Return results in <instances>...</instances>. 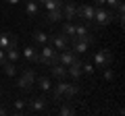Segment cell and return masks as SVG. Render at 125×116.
I'll return each mask as SVG.
<instances>
[{
  "mask_svg": "<svg viewBox=\"0 0 125 116\" xmlns=\"http://www.w3.org/2000/svg\"><path fill=\"white\" fill-rule=\"evenodd\" d=\"M113 19H115V15H113V8H102V6H96V10H94V25L96 27H106L113 23Z\"/></svg>",
  "mask_w": 125,
  "mask_h": 116,
  "instance_id": "cell-1",
  "label": "cell"
},
{
  "mask_svg": "<svg viewBox=\"0 0 125 116\" xmlns=\"http://www.w3.org/2000/svg\"><path fill=\"white\" fill-rule=\"evenodd\" d=\"M40 64H46V66H52V64L58 62V50H54L50 44H44V48L40 50V58H38Z\"/></svg>",
  "mask_w": 125,
  "mask_h": 116,
  "instance_id": "cell-2",
  "label": "cell"
},
{
  "mask_svg": "<svg viewBox=\"0 0 125 116\" xmlns=\"http://www.w3.org/2000/svg\"><path fill=\"white\" fill-rule=\"evenodd\" d=\"M17 85H19V89L29 91L31 87L36 85V73H33V68H23V71H21V77L17 79Z\"/></svg>",
  "mask_w": 125,
  "mask_h": 116,
  "instance_id": "cell-3",
  "label": "cell"
},
{
  "mask_svg": "<svg viewBox=\"0 0 125 116\" xmlns=\"http://www.w3.org/2000/svg\"><path fill=\"white\" fill-rule=\"evenodd\" d=\"M94 66L96 68H104V66H111L113 64V54L111 50H98V52L94 54Z\"/></svg>",
  "mask_w": 125,
  "mask_h": 116,
  "instance_id": "cell-4",
  "label": "cell"
},
{
  "mask_svg": "<svg viewBox=\"0 0 125 116\" xmlns=\"http://www.w3.org/2000/svg\"><path fill=\"white\" fill-rule=\"evenodd\" d=\"M94 10H96V6H92V4H81V6H77V19H81V23H85V25H92V21H94Z\"/></svg>",
  "mask_w": 125,
  "mask_h": 116,
  "instance_id": "cell-5",
  "label": "cell"
},
{
  "mask_svg": "<svg viewBox=\"0 0 125 116\" xmlns=\"http://www.w3.org/2000/svg\"><path fill=\"white\" fill-rule=\"evenodd\" d=\"M75 40H83V41H88V44H94L96 37L92 35V31H90V27L85 25V23H77L75 25Z\"/></svg>",
  "mask_w": 125,
  "mask_h": 116,
  "instance_id": "cell-6",
  "label": "cell"
},
{
  "mask_svg": "<svg viewBox=\"0 0 125 116\" xmlns=\"http://www.w3.org/2000/svg\"><path fill=\"white\" fill-rule=\"evenodd\" d=\"M25 108L31 112H44L46 108H48V99L44 98V95H38V98H31L29 102L25 99Z\"/></svg>",
  "mask_w": 125,
  "mask_h": 116,
  "instance_id": "cell-7",
  "label": "cell"
},
{
  "mask_svg": "<svg viewBox=\"0 0 125 116\" xmlns=\"http://www.w3.org/2000/svg\"><path fill=\"white\" fill-rule=\"evenodd\" d=\"M48 41L52 44V48L54 50H65V48H69V37L67 35H62V33H54V35H48Z\"/></svg>",
  "mask_w": 125,
  "mask_h": 116,
  "instance_id": "cell-8",
  "label": "cell"
},
{
  "mask_svg": "<svg viewBox=\"0 0 125 116\" xmlns=\"http://www.w3.org/2000/svg\"><path fill=\"white\" fill-rule=\"evenodd\" d=\"M62 19H67V21H75L77 19V4L73 0H67V2H62Z\"/></svg>",
  "mask_w": 125,
  "mask_h": 116,
  "instance_id": "cell-9",
  "label": "cell"
},
{
  "mask_svg": "<svg viewBox=\"0 0 125 116\" xmlns=\"http://www.w3.org/2000/svg\"><path fill=\"white\" fill-rule=\"evenodd\" d=\"M17 44H19V37L15 35V33H9V31L0 33V48L2 50L10 48V46H17Z\"/></svg>",
  "mask_w": 125,
  "mask_h": 116,
  "instance_id": "cell-10",
  "label": "cell"
},
{
  "mask_svg": "<svg viewBox=\"0 0 125 116\" xmlns=\"http://www.w3.org/2000/svg\"><path fill=\"white\" fill-rule=\"evenodd\" d=\"M75 58H77V54L73 52L71 48H65V50H61V52H58V62H61L62 66H69Z\"/></svg>",
  "mask_w": 125,
  "mask_h": 116,
  "instance_id": "cell-11",
  "label": "cell"
},
{
  "mask_svg": "<svg viewBox=\"0 0 125 116\" xmlns=\"http://www.w3.org/2000/svg\"><path fill=\"white\" fill-rule=\"evenodd\" d=\"M50 68V77H54V79H67L69 77V73H67V66H62L61 62H56V64H52V66H48Z\"/></svg>",
  "mask_w": 125,
  "mask_h": 116,
  "instance_id": "cell-12",
  "label": "cell"
},
{
  "mask_svg": "<svg viewBox=\"0 0 125 116\" xmlns=\"http://www.w3.org/2000/svg\"><path fill=\"white\" fill-rule=\"evenodd\" d=\"M21 56L25 58L27 62H38V58H40V50H38L36 46H27V48L21 52Z\"/></svg>",
  "mask_w": 125,
  "mask_h": 116,
  "instance_id": "cell-13",
  "label": "cell"
},
{
  "mask_svg": "<svg viewBox=\"0 0 125 116\" xmlns=\"http://www.w3.org/2000/svg\"><path fill=\"white\" fill-rule=\"evenodd\" d=\"M67 73H69L71 79H79V77L83 75V71H81V60H77V58H75V60L67 66Z\"/></svg>",
  "mask_w": 125,
  "mask_h": 116,
  "instance_id": "cell-14",
  "label": "cell"
},
{
  "mask_svg": "<svg viewBox=\"0 0 125 116\" xmlns=\"http://www.w3.org/2000/svg\"><path fill=\"white\" fill-rule=\"evenodd\" d=\"M44 19H46V23H56V21H61L62 19V10L61 8H50V10H46V15H44Z\"/></svg>",
  "mask_w": 125,
  "mask_h": 116,
  "instance_id": "cell-15",
  "label": "cell"
},
{
  "mask_svg": "<svg viewBox=\"0 0 125 116\" xmlns=\"http://www.w3.org/2000/svg\"><path fill=\"white\" fill-rule=\"evenodd\" d=\"M25 13L29 15L31 19L38 17V15H40V4H38L36 0H27V2H25Z\"/></svg>",
  "mask_w": 125,
  "mask_h": 116,
  "instance_id": "cell-16",
  "label": "cell"
},
{
  "mask_svg": "<svg viewBox=\"0 0 125 116\" xmlns=\"http://www.w3.org/2000/svg\"><path fill=\"white\" fill-rule=\"evenodd\" d=\"M36 85L44 91V93H48V91L52 89V81H50L46 75H44V77H36Z\"/></svg>",
  "mask_w": 125,
  "mask_h": 116,
  "instance_id": "cell-17",
  "label": "cell"
},
{
  "mask_svg": "<svg viewBox=\"0 0 125 116\" xmlns=\"http://www.w3.org/2000/svg\"><path fill=\"white\" fill-rule=\"evenodd\" d=\"M62 35H67L69 37V41H71L73 40V37H75V23H73V21H67V23H65V25H62Z\"/></svg>",
  "mask_w": 125,
  "mask_h": 116,
  "instance_id": "cell-18",
  "label": "cell"
},
{
  "mask_svg": "<svg viewBox=\"0 0 125 116\" xmlns=\"http://www.w3.org/2000/svg\"><path fill=\"white\" fill-rule=\"evenodd\" d=\"M4 52H6V60H10V62H17L19 58H21V52H19L17 46H10V48H6Z\"/></svg>",
  "mask_w": 125,
  "mask_h": 116,
  "instance_id": "cell-19",
  "label": "cell"
},
{
  "mask_svg": "<svg viewBox=\"0 0 125 116\" xmlns=\"http://www.w3.org/2000/svg\"><path fill=\"white\" fill-rule=\"evenodd\" d=\"M0 66H2V71H4V75H9V77H15V75H17V64L10 62V60H4Z\"/></svg>",
  "mask_w": 125,
  "mask_h": 116,
  "instance_id": "cell-20",
  "label": "cell"
},
{
  "mask_svg": "<svg viewBox=\"0 0 125 116\" xmlns=\"http://www.w3.org/2000/svg\"><path fill=\"white\" fill-rule=\"evenodd\" d=\"M77 93H79V85H75V83H67V89H65V99H73Z\"/></svg>",
  "mask_w": 125,
  "mask_h": 116,
  "instance_id": "cell-21",
  "label": "cell"
},
{
  "mask_svg": "<svg viewBox=\"0 0 125 116\" xmlns=\"http://www.w3.org/2000/svg\"><path fill=\"white\" fill-rule=\"evenodd\" d=\"M33 41H36V44H40V46H44V44H48V35H46L44 31H40V29H38V31H33Z\"/></svg>",
  "mask_w": 125,
  "mask_h": 116,
  "instance_id": "cell-22",
  "label": "cell"
},
{
  "mask_svg": "<svg viewBox=\"0 0 125 116\" xmlns=\"http://www.w3.org/2000/svg\"><path fill=\"white\" fill-rule=\"evenodd\" d=\"M58 114H61V116H73V114H75V108L69 106V104H62L61 110H58Z\"/></svg>",
  "mask_w": 125,
  "mask_h": 116,
  "instance_id": "cell-23",
  "label": "cell"
},
{
  "mask_svg": "<svg viewBox=\"0 0 125 116\" xmlns=\"http://www.w3.org/2000/svg\"><path fill=\"white\" fill-rule=\"evenodd\" d=\"M44 6H46V10H50V8H62V0H44Z\"/></svg>",
  "mask_w": 125,
  "mask_h": 116,
  "instance_id": "cell-24",
  "label": "cell"
},
{
  "mask_svg": "<svg viewBox=\"0 0 125 116\" xmlns=\"http://www.w3.org/2000/svg\"><path fill=\"white\" fill-rule=\"evenodd\" d=\"M81 71H83V75H94V64L92 62H81Z\"/></svg>",
  "mask_w": 125,
  "mask_h": 116,
  "instance_id": "cell-25",
  "label": "cell"
},
{
  "mask_svg": "<svg viewBox=\"0 0 125 116\" xmlns=\"http://www.w3.org/2000/svg\"><path fill=\"white\" fill-rule=\"evenodd\" d=\"M100 71H104V79H106V81H113V79H115V71H113L111 66H104V68H100Z\"/></svg>",
  "mask_w": 125,
  "mask_h": 116,
  "instance_id": "cell-26",
  "label": "cell"
},
{
  "mask_svg": "<svg viewBox=\"0 0 125 116\" xmlns=\"http://www.w3.org/2000/svg\"><path fill=\"white\" fill-rule=\"evenodd\" d=\"M23 110H25V99H17V102H15V112L21 114Z\"/></svg>",
  "mask_w": 125,
  "mask_h": 116,
  "instance_id": "cell-27",
  "label": "cell"
},
{
  "mask_svg": "<svg viewBox=\"0 0 125 116\" xmlns=\"http://www.w3.org/2000/svg\"><path fill=\"white\" fill-rule=\"evenodd\" d=\"M121 2H123V0H106V4L111 6V8H117V6H119Z\"/></svg>",
  "mask_w": 125,
  "mask_h": 116,
  "instance_id": "cell-28",
  "label": "cell"
},
{
  "mask_svg": "<svg viewBox=\"0 0 125 116\" xmlns=\"http://www.w3.org/2000/svg\"><path fill=\"white\" fill-rule=\"evenodd\" d=\"M4 60H6V52H4V50H2V48H0V64L4 62Z\"/></svg>",
  "mask_w": 125,
  "mask_h": 116,
  "instance_id": "cell-29",
  "label": "cell"
},
{
  "mask_svg": "<svg viewBox=\"0 0 125 116\" xmlns=\"http://www.w3.org/2000/svg\"><path fill=\"white\" fill-rule=\"evenodd\" d=\"M94 2H96V6H104L106 4V0H94Z\"/></svg>",
  "mask_w": 125,
  "mask_h": 116,
  "instance_id": "cell-30",
  "label": "cell"
},
{
  "mask_svg": "<svg viewBox=\"0 0 125 116\" xmlns=\"http://www.w3.org/2000/svg\"><path fill=\"white\" fill-rule=\"evenodd\" d=\"M6 2H9V4H19L21 0H6Z\"/></svg>",
  "mask_w": 125,
  "mask_h": 116,
  "instance_id": "cell-31",
  "label": "cell"
},
{
  "mask_svg": "<svg viewBox=\"0 0 125 116\" xmlns=\"http://www.w3.org/2000/svg\"><path fill=\"white\" fill-rule=\"evenodd\" d=\"M6 114V110H4V108H0V116H4Z\"/></svg>",
  "mask_w": 125,
  "mask_h": 116,
  "instance_id": "cell-32",
  "label": "cell"
},
{
  "mask_svg": "<svg viewBox=\"0 0 125 116\" xmlns=\"http://www.w3.org/2000/svg\"><path fill=\"white\" fill-rule=\"evenodd\" d=\"M36 2H38V4H44V0H36Z\"/></svg>",
  "mask_w": 125,
  "mask_h": 116,
  "instance_id": "cell-33",
  "label": "cell"
},
{
  "mask_svg": "<svg viewBox=\"0 0 125 116\" xmlns=\"http://www.w3.org/2000/svg\"><path fill=\"white\" fill-rule=\"evenodd\" d=\"M0 99H2V91H0Z\"/></svg>",
  "mask_w": 125,
  "mask_h": 116,
  "instance_id": "cell-34",
  "label": "cell"
}]
</instances>
